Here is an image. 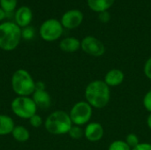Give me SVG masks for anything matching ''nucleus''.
Returning <instances> with one entry per match:
<instances>
[{
  "label": "nucleus",
  "instance_id": "b1692460",
  "mask_svg": "<svg viewBox=\"0 0 151 150\" xmlns=\"http://www.w3.org/2000/svg\"><path fill=\"white\" fill-rule=\"evenodd\" d=\"M143 106L150 113L151 112V89L149 90L143 97Z\"/></svg>",
  "mask_w": 151,
  "mask_h": 150
},
{
  "label": "nucleus",
  "instance_id": "2eb2a0df",
  "mask_svg": "<svg viewBox=\"0 0 151 150\" xmlns=\"http://www.w3.org/2000/svg\"><path fill=\"white\" fill-rule=\"evenodd\" d=\"M114 1L115 0H88V4L91 10L100 13L111 7Z\"/></svg>",
  "mask_w": 151,
  "mask_h": 150
},
{
  "label": "nucleus",
  "instance_id": "f03ea898",
  "mask_svg": "<svg viewBox=\"0 0 151 150\" xmlns=\"http://www.w3.org/2000/svg\"><path fill=\"white\" fill-rule=\"evenodd\" d=\"M44 126L50 134L63 135L68 133L73 126V122L67 112L64 111H56L46 118Z\"/></svg>",
  "mask_w": 151,
  "mask_h": 150
},
{
  "label": "nucleus",
  "instance_id": "f8f14e48",
  "mask_svg": "<svg viewBox=\"0 0 151 150\" xmlns=\"http://www.w3.org/2000/svg\"><path fill=\"white\" fill-rule=\"evenodd\" d=\"M33 18V13L30 8L27 6L20 7L15 13V20L19 27H28Z\"/></svg>",
  "mask_w": 151,
  "mask_h": 150
},
{
  "label": "nucleus",
  "instance_id": "423d86ee",
  "mask_svg": "<svg viewBox=\"0 0 151 150\" xmlns=\"http://www.w3.org/2000/svg\"><path fill=\"white\" fill-rule=\"evenodd\" d=\"M93 108L86 102L81 101L76 103L71 109L69 116L75 126H84L88 125L92 118Z\"/></svg>",
  "mask_w": 151,
  "mask_h": 150
},
{
  "label": "nucleus",
  "instance_id": "c85d7f7f",
  "mask_svg": "<svg viewBox=\"0 0 151 150\" xmlns=\"http://www.w3.org/2000/svg\"><path fill=\"white\" fill-rule=\"evenodd\" d=\"M5 16H6V12L2 8H0V21L3 20L5 18Z\"/></svg>",
  "mask_w": 151,
  "mask_h": 150
},
{
  "label": "nucleus",
  "instance_id": "1a4fd4ad",
  "mask_svg": "<svg viewBox=\"0 0 151 150\" xmlns=\"http://www.w3.org/2000/svg\"><path fill=\"white\" fill-rule=\"evenodd\" d=\"M83 20V14L79 10H70L66 11L61 19V24L64 27L73 29L78 27Z\"/></svg>",
  "mask_w": 151,
  "mask_h": 150
},
{
  "label": "nucleus",
  "instance_id": "cd10ccee",
  "mask_svg": "<svg viewBox=\"0 0 151 150\" xmlns=\"http://www.w3.org/2000/svg\"><path fill=\"white\" fill-rule=\"evenodd\" d=\"M35 90H45V84L42 81L35 83Z\"/></svg>",
  "mask_w": 151,
  "mask_h": 150
},
{
  "label": "nucleus",
  "instance_id": "dca6fc26",
  "mask_svg": "<svg viewBox=\"0 0 151 150\" xmlns=\"http://www.w3.org/2000/svg\"><path fill=\"white\" fill-rule=\"evenodd\" d=\"M14 127V122L12 118L6 115L0 114V135L12 133Z\"/></svg>",
  "mask_w": 151,
  "mask_h": 150
},
{
  "label": "nucleus",
  "instance_id": "f3484780",
  "mask_svg": "<svg viewBox=\"0 0 151 150\" xmlns=\"http://www.w3.org/2000/svg\"><path fill=\"white\" fill-rule=\"evenodd\" d=\"M12 135L14 138V140L19 142H25L29 139L28 130L22 126H15L12 132Z\"/></svg>",
  "mask_w": 151,
  "mask_h": 150
},
{
  "label": "nucleus",
  "instance_id": "9b49d317",
  "mask_svg": "<svg viewBox=\"0 0 151 150\" xmlns=\"http://www.w3.org/2000/svg\"><path fill=\"white\" fill-rule=\"evenodd\" d=\"M124 79H125V74H124L123 71H121L120 69H118V68H114V69L108 71L105 73L104 81L110 88H114V87H118L121 83H123Z\"/></svg>",
  "mask_w": 151,
  "mask_h": 150
},
{
  "label": "nucleus",
  "instance_id": "f257e3e1",
  "mask_svg": "<svg viewBox=\"0 0 151 150\" xmlns=\"http://www.w3.org/2000/svg\"><path fill=\"white\" fill-rule=\"evenodd\" d=\"M84 95L86 102L93 109H103L110 103L111 88L104 80H96L87 85Z\"/></svg>",
  "mask_w": 151,
  "mask_h": 150
},
{
  "label": "nucleus",
  "instance_id": "412c9836",
  "mask_svg": "<svg viewBox=\"0 0 151 150\" xmlns=\"http://www.w3.org/2000/svg\"><path fill=\"white\" fill-rule=\"evenodd\" d=\"M125 141L127 143V145L133 149L134 148H135L139 143H140V140L139 137L135 134V133H129L127 135Z\"/></svg>",
  "mask_w": 151,
  "mask_h": 150
},
{
  "label": "nucleus",
  "instance_id": "6e6552de",
  "mask_svg": "<svg viewBox=\"0 0 151 150\" xmlns=\"http://www.w3.org/2000/svg\"><path fill=\"white\" fill-rule=\"evenodd\" d=\"M81 48L86 54L95 57H101L105 52L104 43L94 36H86L81 42Z\"/></svg>",
  "mask_w": 151,
  "mask_h": 150
},
{
  "label": "nucleus",
  "instance_id": "ddd939ff",
  "mask_svg": "<svg viewBox=\"0 0 151 150\" xmlns=\"http://www.w3.org/2000/svg\"><path fill=\"white\" fill-rule=\"evenodd\" d=\"M32 99L35 102L36 107L43 110L48 109L51 104L50 95L46 90H35Z\"/></svg>",
  "mask_w": 151,
  "mask_h": 150
},
{
  "label": "nucleus",
  "instance_id": "4468645a",
  "mask_svg": "<svg viewBox=\"0 0 151 150\" xmlns=\"http://www.w3.org/2000/svg\"><path fill=\"white\" fill-rule=\"evenodd\" d=\"M59 48L65 52L73 53L77 51L81 48V42L74 37H67L60 42Z\"/></svg>",
  "mask_w": 151,
  "mask_h": 150
},
{
  "label": "nucleus",
  "instance_id": "aec40b11",
  "mask_svg": "<svg viewBox=\"0 0 151 150\" xmlns=\"http://www.w3.org/2000/svg\"><path fill=\"white\" fill-rule=\"evenodd\" d=\"M1 8L5 12H11L12 11L17 4V0H0Z\"/></svg>",
  "mask_w": 151,
  "mask_h": 150
},
{
  "label": "nucleus",
  "instance_id": "9d476101",
  "mask_svg": "<svg viewBox=\"0 0 151 150\" xmlns=\"http://www.w3.org/2000/svg\"><path fill=\"white\" fill-rule=\"evenodd\" d=\"M104 134V126L98 122H90L84 128V137L90 142H97Z\"/></svg>",
  "mask_w": 151,
  "mask_h": 150
},
{
  "label": "nucleus",
  "instance_id": "39448f33",
  "mask_svg": "<svg viewBox=\"0 0 151 150\" xmlns=\"http://www.w3.org/2000/svg\"><path fill=\"white\" fill-rule=\"evenodd\" d=\"M12 112L19 118L29 119L36 114L37 107L33 99L28 96H18L11 103Z\"/></svg>",
  "mask_w": 151,
  "mask_h": 150
},
{
  "label": "nucleus",
  "instance_id": "0eeeda50",
  "mask_svg": "<svg viewBox=\"0 0 151 150\" xmlns=\"http://www.w3.org/2000/svg\"><path fill=\"white\" fill-rule=\"evenodd\" d=\"M63 33L62 24L54 19L44 21L40 27L41 37L47 42H53L58 40Z\"/></svg>",
  "mask_w": 151,
  "mask_h": 150
},
{
  "label": "nucleus",
  "instance_id": "bb28decb",
  "mask_svg": "<svg viewBox=\"0 0 151 150\" xmlns=\"http://www.w3.org/2000/svg\"><path fill=\"white\" fill-rule=\"evenodd\" d=\"M110 19H111V15L106 11H102V12L99 13V19H100L101 22L106 23V22H108L110 20Z\"/></svg>",
  "mask_w": 151,
  "mask_h": 150
},
{
  "label": "nucleus",
  "instance_id": "4be33fe9",
  "mask_svg": "<svg viewBox=\"0 0 151 150\" xmlns=\"http://www.w3.org/2000/svg\"><path fill=\"white\" fill-rule=\"evenodd\" d=\"M35 35V31L33 27H26L21 31V37H23L25 40H31Z\"/></svg>",
  "mask_w": 151,
  "mask_h": 150
},
{
  "label": "nucleus",
  "instance_id": "7ed1b4c3",
  "mask_svg": "<svg viewBox=\"0 0 151 150\" xmlns=\"http://www.w3.org/2000/svg\"><path fill=\"white\" fill-rule=\"evenodd\" d=\"M21 30L12 22H4L0 25V49L6 51L13 50L20 42Z\"/></svg>",
  "mask_w": 151,
  "mask_h": 150
},
{
  "label": "nucleus",
  "instance_id": "6ab92c4d",
  "mask_svg": "<svg viewBox=\"0 0 151 150\" xmlns=\"http://www.w3.org/2000/svg\"><path fill=\"white\" fill-rule=\"evenodd\" d=\"M108 150H132V149L127 145L125 141L116 140L110 144Z\"/></svg>",
  "mask_w": 151,
  "mask_h": 150
},
{
  "label": "nucleus",
  "instance_id": "a211bd4d",
  "mask_svg": "<svg viewBox=\"0 0 151 150\" xmlns=\"http://www.w3.org/2000/svg\"><path fill=\"white\" fill-rule=\"evenodd\" d=\"M68 134L72 139L79 140V139H81L84 136V129H82L81 126H80L73 125L70 131L68 132Z\"/></svg>",
  "mask_w": 151,
  "mask_h": 150
},
{
  "label": "nucleus",
  "instance_id": "a878e982",
  "mask_svg": "<svg viewBox=\"0 0 151 150\" xmlns=\"http://www.w3.org/2000/svg\"><path fill=\"white\" fill-rule=\"evenodd\" d=\"M132 150H151V144L148 142H140Z\"/></svg>",
  "mask_w": 151,
  "mask_h": 150
},
{
  "label": "nucleus",
  "instance_id": "c756f323",
  "mask_svg": "<svg viewBox=\"0 0 151 150\" xmlns=\"http://www.w3.org/2000/svg\"><path fill=\"white\" fill-rule=\"evenodd\" d=\"M147 126H148L149 129L151 130V112L149 114V116L147 118Z\"/></svg>",
  "mask_w": 151,
  "mask_h": 150
},
{
  "label": "nucleus",
  "instance_id": "393cba45",
  "mask_svg": "<svg viewBox=\"0 0 151 150\" xmlns=\"http://www.w3.org/2000/svg\"><path fill=\"white\" fill-rule=\"evenodd\" d=\"M143 72L145 76L151 80V57L146 61L143 67Z\"/></svg>",
  "mask_w": 151,
  "mask_h": 150
},
{
  "label": "nucleus",
  "instance_id": "20e7f679",
  "mask_svg": "<svg viewBox=\"0 0 151 150\" xmlns=\"http://www.w3.org/2000/svg\"><path fill=\"white\" fill-rule=\"evenodd\" d=\"M12 88L19 96H28L35 92V82L27 71L19 69L12 74Z\"/></svg>",
  "mask_w": 151,
  "mask_h": 150
},
{
  "label": "nucleus",
  "instance_id": "5701e85b",
  "mask_svg": "<svg viewBox=\"0 0 151 150\" xmlns=\"http://www.w3.org/2000/svg\"><path fill=\"white\" fill-rule=\"evenodd\" d=\"M29 122H30V125L35 127V128H39L42 124V118L37 115V114H35L34 116H32L30 118H29Z\"/></svg>",
  "mask_w": 151,
  "mask_h": 150
}]
</instances>
